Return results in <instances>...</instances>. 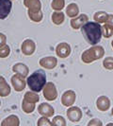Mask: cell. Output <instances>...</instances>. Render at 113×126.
<instances>
[{"mask_svg": "<svg viewBox=\"0 0 113 126\" xmlns=\"http://www.w3.org/2000/svg\"><path fill=\"white\" fill-rule=\"evenodd\" d=\"M39 64L44 67L45 69H54L57 65V60H56V57L54 56H47L42 58L40 61H39Z\"/></svg>", "mask_w": 113, "mask_h": 126, "instance_id": "obj_10", "label": "cell"}, {"mask_svg": "<svg viewBox=\"0 0 113 126\" xmlns=\"http://www.w3.org/2000/svg\"><path fill=\"white\" fill-rule=\"evenodd\" d=\"M103 66L107 70H113V57H107L103 61Z\"/></svg>", "mask_w": 113, "mask_h": 126, "instance_id": "obj_27", "label": "cell"}, {"mask_svg": "<svg viewBox=\"0 0 113 126\" xmlns=\"http://www.w3.org/2000/svg\"><path fill=\"white\" fill-rule=\"evenodd\" d=\"M71 46L66 42H62V43H59L56 47V56L59 57V58H62L65 59L69 56L71 54Z\"/></svg>", "mask_w": 113, "mask_h": 126, "instance_id": "obj_9", "label": "cell"}, {"mask_svg": "<svg viewBox=\"0 0 113 126\" xmlns=\"http://www.w3.org/2000/svg\"><path fill=\"white\" fill-rule=\"evenodd\" d=\"M107 14L106 12H103V11H100V12H97L95 13V14L93 15V20L94 22H97L99 24H102V23H106L107 20Z\"/></svg>", "mask_w": 113, "mask_h": 126, "instance_id": "obj_22", "label": "cell"}, {"mask_svg": "<svg viewBox=\"0 0 113 126\" xmlns=\"http://www.w3.org/2000/svg\"><path fill=\"white\" fill-rule=\"evenodd\" d=\"M21 50L23 52V54L25 56H30L32 55L35 50H36V44L35 42L31 39H26L25 40L22 46H21Z\"/></svg>", "mask_w": 113, "mask_h": 126, "instance_id": "obj_8", "label": "cell"}, {"mask_svg": "<svg viewBox=\"0 0 113 126\" xmlns=\"http://www.w3.org/2000/svg\"><path fill=\"white\" fill-rule=\"evenodd\" d=\"M89 126H102L103 122L99 119H92L88 122Z\"/></svg>", "mask_w": 113, "mask_h": 126, "instance_id": "obj_30", "label": "cell"}, {"mask_svg": "<svg viewBox=\"0 0 113 126\" xmlns=\"http://www.w3.org/2000/svg\"><path fill=\"white\" fill-rule=\"evenodd\" d=\"M107 126H109V125H113V123H107Z\"/></svg>", "mask_w": 113, "mask_h": 126, "instance_id": "obj_33", "label": "cell"}, {"mask_svg": "<svg viewBox=\"0 0 113 126\" xmlns=\"http://www.w3.org/2000/svg\"><path fill=\"white\" fill-rule=\"evenodd\" d=\"M7 43V36L4 33H1L0 32V47L6 45Z\"/></svg>", "mask_w": 113, "mask_h": 126, "instance_id": "obj_31", "label": "cell"}, {"mask_svg": "<svg viewBox=\"0 0 113 126\" xmlns=\"http://www.w3.org/2000/svg\"><path fill=\"white\" fill-rule=\"evenodd\" d=\"M38 112L40 115L44 116V117H47V118H51L54 116L55 114V110L52 105H50L47 102H43L38 106Z\"/></svg>", "mask_w": 113, "mask_h": 126, "instance_id": "obj_14", "label": "cell"}, {"mask_svg": "<svg viewBox=\"0 0 113 126\" xmlns=\"http://www.w3.org/2000/svg\"><path fill=\"white\" fill-rule=\"evenodd\" d=\"M88 20H89L88 15L82 13V14L77 15L75 18H72L70 24H71L72 29H74V30H79V29H81L82 27L88 22Z\"/></svg>", "mask_w": 113, "mask_h": 126, "instance_id": "obj_13", "label": "cell"}, {"mask_svg": "<svg viewBox=\"0 0 113 126\" xmlns=\"http://www.w3.org/2000/svg\"><path fill=\"white\" fill-rule=\"evenodd\" d=\"M11 85L14 88L16 92H22L24 89L25 88L26 85V82H25V78L22 77L19 74H14V75L11 78Z\"/></svg>", "mask_w": 113, "mask_h": 126, "instance_id": "obj_6", "label": "cell"}, {"mask_svg": "<svg viewBox=\"0 0 113 126\" xmlns=\"http://www.w3.org/2000/svg\"><path fill=\"white\" fill-rule=\"evenodd\" d=\"M75 99H76V95H75V91L67 90L61 96V103H62L63 106L70 107L75 103Z\"/></svg>", "mask_w": 113, "mask_h": 126, "instance_id": "obj_11", "label": "cell"}, {"mask_svg": "<svg viewBox=\"0 0 113 126\" xmlns=\"http://www.w3.org/2000/svg\"><path fill=\"white\" fill-rule=\"evenodd\" d=\"M0 106H1V101H0Z\"/></svg>", "mask_w": 113, "mask_h": 126, "instance_id": "obj_36", "label": "cell"}, {"mask_svg": "<svg viewBox=\"0 0 113 126\" xmlns=\"http://www.w3.org/2000/svg\"><path fill=\"white\" fill-rule=\"evenodd\" d=\"M11 0H0V19H6L11 11Z\"/></svg>", "mask_w": 113, "mask_h": 126, "instance_id": "obj_12", "label": "cell"}, {"mask_svg": "<svg viewBox=\"0 0 113 126\" xmlns=\"http://www.w3.org/2000/svg\"><path fill=\"white\" fill-rule=\"evenodd\" d=\"M96 107L101 112H106L110 107V100L107 96H100L96 101Z\"/></svg>", "mask_w": 113, "mask_h": 126, "instance_id": "obj_15", "label": "cell"}, {"mask_svg": "<svg viewBox=\"0 0 113 126\" xmlns=\"http://www.w3.org/2000/svg\"><path fill=\"white\" fill-rule=\"evenodd\" d=\"M11 53V48L8 45H4L0 47V58H7Z\"/></svg>", "mask_w": 113, "mask_h": 126, "instance_id": "obj_28", "label": "cell"}, {"mask_svg": "<svg viewBox=\"0 0 113 126\" xmlns=\"http://www.w3.org/2000/svg\"><path fill=\"white\" fill-rule=\"evenodd\" d=\"M52 125L54 126H65L66 125V120L62 116H56L52 120Z\"/></svg>", "mask_w": 113, "mask_h": 126, "instance_id": "obj_26", "label": "cell"}, {"mask_svg": "<svg viewBox=\"0 0 113 126\" xmlns=\"http://www.w3.org/2000/svg\"><path fill=\"white\" fill-rule=\"evenodd\" d=\"M81 32L84 39L91 46H95L100 42L102 38V29L97 22H87L81 28Z\"/></svg>", "mask_w": 113, "mask_h": 126, "instance_id": "obj_1", "label": "cell"}, {"mask_svg": "<svg viewBox=\"0 0 113 126\" xmlns=\"http://www.w3.org/2000/svg\"><path fill=\"white\" fill-rule=\"evenodd\" d=\"M105 55V49L101 46H92L89 49L85 50L81 55V60L84 63H90L97 61Z\"/></svg>", "mask_w": 113, "mask_h": 126, "instance_id": "obj_4", "label": "cell"}, {"mask_svg": "<svg viewBox=\"0 0 113 126\" xmlns=\"http://www.w3.org/2000/svg\"><path fill=\"white\" fill-rule=\"evenodd\" d=\"M64 21H65V15H64L63 13H61V11L60 12L55 11V13H53V14H52V22L55 25H61Z\"/></svg>", "mask_w": 113, "mask_h": 126, "instance_id": "obj_20", "label": "cell"}, {"mask_svg": "<svg viewBox=\"0 0 113 126\" xmlns=\"http://www.w3.org/2000/svg\"><path fill=\"white\" fill-rule=\"evenodd\" d=\"M26 83L30 90L34 92H41L42 89H44V85L46 83V74L43 69H38L34 71L30 76L27 77Z\"/></svg>", "mask_w": 113, "mask_h": 126, "instance_id": "obj_2", "label": "cell"}, {"mask_svg": "<svg viewBox=\"0 0 113 126\" xmlns=\"http://www.w3.org/2000/svg\"><path fill=\"white\" fill-rule=\"evenodd\" d=\"M66 14L69 16L70 18H75L79 14V8L77 4L75 3H71L66 8Z\"/></svg>", "mask_w": 113, "mask_h": 126, "instance_id": "obj_19", "label": "cell"}, {"mask_svg": "<svg viewBox=\"0 0 113 126\" xmlns=\"http://www.w3.org/2000/svg\"><path fill=\"white\" fill-rule=\"evenodd\" d=\"M24 6L27 8V14L32 22L39 23L44 18L42 12V3L40 0H24Z\"/></svg>", "mask_w": 113, "mask_h": 126, "instance_id": "obj_3", "label": "cell"}, {"mask_svg": "<svg viewBox=\"0 0 113 126\" xmlns=\"http://www.w3.org/2000/svg\"><path fill=\"white\" fill-rule=\"evenodd\" d=\"M36 106V103L30 102V101H26L25 99H23L22 101V109L25 114H31Z\"/></svg>", "mask_w": 113, "mask_h": 126, "instance_id": "obj_21", "label": "cell"}, {"mask_svg": "<svg viewBox=\"0 0 113 126\" xmlns=\"http://www.w3.org/2000/svg\"><path fill=\"white\" fill-rule=\"evenodd\" d=\"M11 1H13V0H11Z\"/></svg>", "mask_w": 113, "mask_h": 126, "instance_id": "obj_37", "label": "cell"}, {"mask_svg": "<svg viewBox=\"0 0 113 126\" xmlns=\"http://www.w3.org/2000/svg\"><path fill=\"white\" fill-rule=\"evenodd\" d=\"M102 29V36L104 38H110L113 35V27L106 23L101 27Z\"/></svg>", "mask_w": 113, "mask_h": 126, "instance_id": "obj_23", "label": "cell"}, {"mask_svg": "<svg viewBox=\"0 0 113 126\" xmlns=\"http://www.w3.org/2000/svg\"><path fill=\"white\" fill-rule=\"evenodd\" d=\"M12 71L16 74H19L24 78H26L29 73V68L27 65L23 63H17L12 66Z\"/></svg>", "mask_w": 113, "mask_h": 126, "instance_id": "obj_16", "label": "cell"}, {"mask_svg": "<svg viewBox=\"0 0 113 126\" xmlns=\"http://www.w3.org/2000/svg\"><path fill=\"white\" fill-rule=\"evenodd\" d=\"M111 115L113 116V108H112V110H111Z\"/></svg>", "mask_w": 113, "mask_h": 126, "instance_id": "obj_35", "label": "cell"}, {"mask_svg": "<svg viewBox=\"0 0 113 126\" xmlns=\"http://www.w3.org/2000/svg\"><path fill=\"white\" fill-rule=\"evenodd\" d=\"M64 6H65V0H52L51 7L54 11L60 12L64 9Z\"/></svg>", "mask_w": 113, "mask_h": 126, "instance_id": "obj_25", "label": "cell"}, {"mask_svg": "<svg viewBox=\"0 0 113 126\" xmlns=\"http://www.w3.org/2000/svg\"><path fill=\"white\" fill-rule=\"evenodd\" d=\"M38 126H53L52 125V121L49 120V119L47 117H42L41 119H39L37 122Z\"/></svg>", "mask_w": 113, "mask_h": 126, "instance_id": "obj_29", "label": "cell"}, {"mask_svg": "<svg viewBox=\"0 0 113 126\" xmlns=\"http://www.w3.org/2000/svg\"><path fill=\"white\" fill-rule=\"evenodd\" d=\"M66 114H67V118L73 122H78L83 116L81 109L77 106H73V105L68 108Z\"/></svg>", "mask_w": 113, "mask_h": 126, "instance_id": "obj_7", "label": "cell"}, {"mask_svg": "<svg viewBox=\"0 0 113 126\" xmlns=\"http://www.w3.org/2000/svg\"><path fill=\"white\" fill-rule=\"evenodd\" d=\"M111 47H112V48H113V40L111 41Z\"/></svg>", "mask_w": 113, "mask_h": 126, "instance_id": "obj_34", "label": "cell"}, {"mask_svg": "<svg viewBox=\"0 0 113 126\" xmlns=\"http://www.w3.org/2000/svg\"><path fill=\"white\" fill-rule=\"evenodd\" d=\"M43 94L45 100L49 101H53L57 98V90L54 82H46L43 89Z\"/></svg>", "mask_w": 113, "mask_h": 126, "instance_id": "obj_5", "label": "cell"}, {"mask_svg": "<svg viewBox=\"0 0 113 126\" xmlns=\"http://www.w3.org/2000/svg\"><path fill=\"white\" fill-rule=\"evenodd\" d=\"M11 94V86L3 76H0V97H8Z\"/></svg>", "mask_w": 113, "mask_h": 126, "instance_id": "obj_17", "label": "cell"}, {"mask_svg": "<svg viewBox=\"0 0 113 126\" xmlns=\"http://www.w3.org/2000/svg\"><path fill=\"white\" fill-rule=\"evenodd\" d=\"M20 120L16 115H10L1 122L2 126H19Z\"/></svg>", "mask_w": 113, "mask_h": 126, "instance_id": "obj_18", "label": "cell"}, {"mask_svg": "<svg viewBox=\"0 0 113 126\" xmlns=\"http://www.w3.org/2000/svg\"><path fill=\"white\" fill-rule=\"evenodd\" d=\"M24 99L26 101H30V102H34V103H37L38 101H40V98L36 92L34 91H28L24 95Z\"/></svg>", "mask_w": 113, "mask_h": 126, "instance_id": "obj_24", "label": "cell"}, {"mask_svg": "<svg viewBox=\"0 0 113 126\" xmlns=\"http://www.w3.org/2000/svg\"><path fill=\"white\" fill-rule=\"evenodd\" d=\"M106 23H107V24H109L110 26H112L113 27V14H108L107 20Z\"/></svg>", "mask_w": 113, "mask_h": 126, "instance_id": "obj_32", "label": "cell"}]
</instances>
